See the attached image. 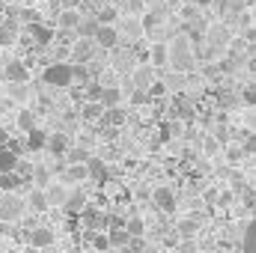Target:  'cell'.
<instances>
[{"mask_svg":"<svg viewBox=\"0 0 256 253\" xmlns=\"http://www.w3.org/2000/svg\"><path fill=\"white\" fill-rule=\"evenodd\" d=\"M90 244H92L98 253H104V250L114 248V244H110V236H104V232H92V236H90Z\"/></svg>","mask_w":256,"mask_h":253,"instance_id":"32","label":"cell"},{"mask_svg":"<svg viewBox=\"0 0 256 253\" xmlns=\"http://www.w3.org/2000/svg\"><path fill=\"white\" fill-rule=\"evenodd\" d=\"M30 182H33L36 188H45V185L51 182V173H48L45 167H33V173H30Z\"/></svg>","mask_w":256,"mask_h":253,"instance_id":"33","label":"cell"},{"mask_svg":"<svg viewBox=\"0 0 256 253\" xmlns=\"http://www.w3.org/2000/svg\"><path fill=\"white\" fill-rule=\"evenodd\" d=\"M0 196H3V190H0Z\"/></svg>","mask_w":256,"mask_h":253,"instance_id":"41","label":"cell"},{"mask_svg":"<svg viewBox=\"0 0 256 253\" xmlns=\"http://www.w3.org/2000/svg\"><path fill=\"white\" fill-rule=\"evenodd\" d=\"M3 74H6V80H12V84L30 80V68H27V63H21V60H12V63L3 68Z\"/></svg>","mask_w":256,"mask_h":253,"instance_id":"14","label":"cell"},{"mask_svg":"<svg viewBox=\"0 0 256 253\" xmlns=\"http://www.w3.org/2000/svg\"><path fill=\"white\" fill-rule=\"evenodd\" d=\"M27 149H30V152H39V149H48V134H45L42 128H36V131H30V134H27Z\"/></svg>","mask_w":256,"mask_h":253,"instance_id":"24","label":"cell"},{"mask_svg":"<svg viewBox=\"0 0 256 253\" xmlns=\"http://www.w3.org/2000/svg\"><path fill=\"white\" fill-rule=\"evenodd\" d=\"M80 218H84V226L86 230H98V226H104V214L98 212V208H86V212H80Z\"/></svg>","mask_w":256,"mask_h":253,"instance_id":"25","label":"cell"},{"mask_svg":"<svg viewBox=\"0 0 256 253\" xmlns=\"http://www.w3.org/2000/svg\"><path fill=\"white\" fill-rule=\"evenodd\" d=\"M179 232H182V236H194V232H196V220H182V224H179Z\"/></svg>","mask_w":256,"mask_h":253,"instance_id":"36","label":"cell"},{"mask_svg":"<svg viewBox=\"0 0 256 253\" xmlns=\"http://www.w3.org/2000/svg\"><path fill=\"white\" fill-rule=\"evenodd\" d=\"M80 21H84L80 9H68V6H66L63 12L57 15V30H66V33H78Z\"/></svg>","mask_w":256,"mask_h":253,"instance_id":"10","label":"cell"},{"mask_svg":"<svg viewBox=\"0 0 256 253\" xmlns=\"http://www.w3.org/2000/svg\"><path fill=\"white\" fill-rule=\"evenodd\" d=\"M149 66H155V68H164V66H170V48L167 45H152L149 48Z\"/></svg>","mask_w":256,"mask_h":253,"instance_id":"16","label":"cell"},{"mask_svg":"<svg viewBox=\"0 0 256 253\" xmlns=\"http://www.w3.org/2000/svg\"><path fill=\"white\" fill-rule=\"evenodd\" d=\"M86 170H90V179L108 182V164H104V158H90L86 161Z\"/></svg>","mask_w":256,"mask_h":253,"instance_id":"20","label":"cell"},{"mask_svg":"<svg viewBox=\"0 0 256 253\" xmlns=\"http://www.w3.org/2000/svg\"><path fill=\"white\" fill-rule=\"evenodd\" d=\"M131 86H134L137 96L152 92L155 90V66L143 63V66H137V68H131Z\"/></svg>","mask_w":256,"mask_h":253,"instance_id":"5","label":"cell"},{"mask_svg":"<svg viewBox=\"0 0 256 253\" xmlns=\"http://www.w3.org/2000/svg\"><path fill=\"white\" fill-rule=\"evenodd\" d=\"M72 149V137L63 134V131H54V134H48V155H54V158H66V152Z\"/></svg>","mask_w":256,"mask_h":253,"instance_id":"8","label":"cell"},{"mask_svg":"<svg viewBox=\"0 0 256 253\" xmlns=\"http://www.w3.org/2000/svg\"><path fill=\"white\" fill-rule=\"evenodd\" d=\"M126 108H120V104H116V108H104V116H102V126H122V122H126Z\"/></svg>","mask_w":256,"mask_h":253,"instance_id":"22","label":"cell"},{"mask_svg":"<svg viewBox=\"0 0 256 253\" xmlns=\"http://www.w3.org/2000/svg\"><path fill=\"white\" fill-rule=\"evenodd\" d=\"M86 3H92V9H96V6H104L108 0H86Z\"/></svg>","mask_w":256,"mask_h":253,"instance_id":"39","label":"cell"},{"mask_svg":"<svg viewBox=\"0 0 256 253\" xmlns=\"http://www.w3.org/2000/svg\"><path fill=\"white\" fill-rule=\"evenodd\" d=\"M24 200H27V208L33 212V214H45L48 208H51V202H48V194H45V188H33L24 194Z\"/></svg>","mask_w":256,"mask_h":253,"instance_id":"7","label":"cell"},{"mask_svg":"<svg viewBox=\"0 0 256 253\" xmlns=\"http://www.w3.org/2000/svg\"><path fill=\"white\" fill-rule=\"evenodd\" d=\"M30 33H33V39H36L39 45H51V42H54V36H57V30H54V27H48V24H42V21L30 24Z\"/></svg>","mask_w":256,"mask_h":253,"instance_id":"15","label":"cell"},{"mask_svg":"<svg viewBox=\"0 0 256 253\" xmlns=\"http://www.w3.org/2000/svg\"><path fill=\"white\" fill-rule=\"evenodd\" d=\"M244 102H248V104H256V86H248V90H244Z\"/></svg>","mask_w":256,"mask_h":253,"instance_id":"37","label":"cell"},{"mask_svg":"<svg viewBox=\"0 0 256 253\" xmlns=\"http://www.w3.org/2000/svg\"><path fill=\"white\" fill-rule=\"evenodd\" d=\"M45 194H48V202H51V208L54 206H66V196H68V185L66 182H57V179H51L48 185H45Z\"/></svg>","mask_w":256,"mask_h":253,"instance_id":"12","label":"cell"},{"mask_svg":"<svg viewBox=\"0 0 256 253\" xmlns=\"http://www.w3.org/2000/svg\"><path fill=\"white\" fill-rule=\"evenodd\" d=\"M24 212H27V200L18 196L15 190H9V194L0 196V224H6V226L9 224H21Z\"/></svg>","mask_w":256,"mask_h":253,"instance_id":"2","label":"cell"},{"mask_svg":"<svg viewBox=\"0 0 256 253\" xmlns=\"http://www.w3.org/2000/svg\"><path fill=\"white\" fill-rule=\"evenodd\" d=\"M126 230H128L131 238H143V232H146V220H143V218H128Z\"/></svg>","mask_w":256,"mask_h":253,"instance_id":"30","label":"cell"},{"mask_svg":"<svg viewBox=\"0 0 256 253\" xmlns=\"http://www.w3.org/2000/svg\"><path fill=\"white\" fill-rule=\"evenodd\" d=\"M92 39H96V45H98L102 51H116V48L122 45V36H120V27H116V24H98Z\"/></svg>","mask_w":256,"mask_h":253,"instance_id":"6","label":"cell"},{"mask_svg":"<svg viewBox=\"0 0 256 253\" xmlns=\"http://www.w3.org/2000/svg\"><path fill=\"white\" fill-rule=\"evenodd\" d=\"M152 202L161 208V212H176V194L170 188H155V194H152Z\"/></svg>","mask_w":256,"mask_h":253,"instance_id":"13","label":"cell"},{"mask_svg":"<svg viewBox=\"0 0 256 253\" xmlns=\"http://www.w3.org/2000/svg\"><path fill=\"white\" fill-rule=\"evenodd\" d=\"M98 24H116L120 21V9L116 6H110V3H104V6H96V15H92Z\"/></svg>","mask_w":256,"mask_h":253,"instance_id":"18","label":"cell"},{"mask_svg":"<svg viewBox=\"0 0 256 253\" xmlns=\"http://www.w3.org/2000/svg\"><path fill=\"white\" fill-rule=\"evenodd\" d=\"M21 182H24V176H21L18 170H3V173H0V190H3V194L18 190L21 188Z\"/></svg>","mask_w":256,"mask_h":253,"instance_id":"17","label":"cell"},{"mask_svg":"<svg viewBox=\"0 0 256 253\" xmlns=\"http://www.w3.org/2000/svg\"><path fill=\"white\" fill-rule=\"evenodd\" d=\"M120 36H122V39H137V36H143V24H137V21H126V24L120 27Z\"/></svg>","mask_w":256,"mask_h":253,"instance_id":"31","label":"cell"},{"mask_svg":"<svg viewBox=\"0 0 256 253\" xmlns=\"http://www.w3.org/2000/svg\"><path fill=\"white\" fill-rule=\"evenodd\" d=\"M90 158H92V152L84 149V146H74V143H72V149L66 152V161H68V164H86Z\"/></svg>","mask_w":256,"mask_h":253,"instance_id":"27","label":"cell"},{"mask_svg":"<svg viewBox=\"0 0 256 253\" xmlns=\"http://www.w3.org/2000/svg\"><path fill=\"white\" fill-rule=\"evenodd\" d=\"M244 253H256V220L248 226V236H244Z\"/></svg>","mask_w":256,"mask_h":253,"instance_id":"34","label":"cell"},{"mask_svg":"<svg viewBox=\"0 0 256 253\" xmlns=\"http://www.w3.org/2000/svg\"><path fill=\"white\" fill-rule=\"evenodd\" d=\"M0 146H9V131L6 128H0Z\"/></svg>","mask_w":256,"mask_h":253,"instance_id":"38","label":"cell"},{"mask_svg":"<svg viewBox=\"0 0 256 253\" xmlns=\"http://www.w3.org/2000/svg\"><path fill=\"white\" fill-rule=\"evenodd\" d=\"M42 80L48 84V86H72L74 84V66L72 63H51L45 66V72H42Z\"/></svg>","mask_w":256,"mask_h":253,"instance_id":"4","label":"cell"},{"mask_svg":"<svg viewBox=\"0 0 256 253\" xmlns=\"http://www.w3.org/2000/svg\"><path fill=\"white\" fill-rule=\"evenodd\" d=\"M98 102H102L104 108H116V104L122 102V90H120V86H104V90H102V98H98Z\"/></svg>","mask_w":256,"mask_h":253,"instance_id":"26","label":"cell"},{"mask_svg":"<svg viewBox=\"0 0 256 253\" xmlns=\"http://www.w3.org/2000/svg\"><path fill=\"white\" fill-rule=\"evenodd\" d=\"M6 92L12 96V102H27L30 98V86H27V80H18V84H6Z\"/></svg>","mask_w":256,"mask_h":253,"instance_id":"23","label":"cell"},{"mask_svg":"<svg viewBox=\"0 0 256 253\" xmlns=\"http://www.w3.org/2000/svg\"><path fill=\"white\" fill-rule=\"evenodd\" d=\"M98 45H96V39L92 36H78L74 42H72V48H68V60L72 66H92V60L98 57Z\"/></svg>","mask_w":256,"mask_h":253,"instance_id":"3","label":"cell"},{"mask_svg":"<svg viewBox=\"0 0 256 253\" xmlns=\"http://www.w3.org/2000/svg\"><path fill=\"white\" fill-rule=\"evenodd\" d=\"M36 122H39V116H36V110H30V108H21L18 110V126H21V131L24 134H30V131H36Z\"/></svg>","mask_w":256,"mask_h":253,"instance_id":"21","label":"cell"},{"mask_svg":"<svg viewBox=\"0 0 256 253\" xmlns=\"http://www.w3.org/2000/svg\"><path fill=\"white\" fill-rule=\"evenodd\" d=\"M208 3H214V0H196V6H208Z\"/></svg>","mask_w":256,"mask_h":253,"instance_id":"40","label":"cell"},{"mask_svg":"<svg viewBox=\"0 0 256 253\" xmlns=\"http://www.w3.org/2000/svg\"><path fill=\"white\" fill-rule=\"evenodd\" d=\"M167 48H170V68H176L179 74L188 72V68H194L196 54H194V42L188 39V36H176V39H170Z\"/></svg>","mask_w":256,"mask_h":253,"instance_id":"1","label":"cell"},{"mask_svg":"<svg viewBox=\"0 0 256 253\" xmlns=\"http://www.w3.org/2000/svg\"><path fill=\"white\" fill-rule=\"evenodd\" d=\"M27 242H30L33 248L45 250V248H51V244L57 242V236H54V230H51V226H36V230L27 236Z\"/></svg>","mask_w":256,"mask_h":253,"instance_id":"11","label":"cell"},{"mask_svg":"<svg viewBox=\"0 0 256 253\" xmlns=\"http://www.w3.org/2000/svg\"><path fill=\"white\" fill-rule=\"evenodd\" d=\"M74 84H92L90 66H74Z\"/></svg>","mask_w":256,"mask_h":253,"instance_id":"35","label":"cell"},{"mask_svg":"<svg viewBox=\"0 0 256 253\" xmlns=\"http://www.w3.org/2000/svg\"><path fill=\"white\" fill-rule=\"evenodd\" d=\"M18 33H21V27H18L15 21H6V24H0V45H3V48L15 45V42H18Z\"/></svg>","mask_w":256,"mask_h":253,"instance_id":"19","label":"cell"},{"mask_svg":"<svg viewBox=\"0 0 256 253\" xmlns=\"http://www.w3.org/2000/svg\"><path fill=\"white\" fill-rule=\"evenodd\" d=\"M68 214H80L90 208V196L84 194L80 188H68V196H66V206H63Z\"/></svg>","mask_w":256,"mask_h":253,"instance_id":"9","label":"cell"},{"mask_svg":"<svg viewBox=\"0 0 256 253\" xmlns=\"http://www.w3.org/2000/svg\"><path fill=\"white\" fill-rule=\"evenodd\" d=\"M108 236H110V244H114V250H122V248H126L128 242H131V236H128V230H126V226H120V230L114 226V230H110Z\"/></svg>","mask_w":256,"mask_h":253,"instance_id":"29","label":"cell"},{"mask_svg":"<svg viewBox=\"0 0 256 253\" xmlns=\"http://www.w3.org/2000/svg\"><path fill=\"white\" fill-rule=\"evenodd\" d=\"M84 179H90L86 164H68V170H66V185H68V182H84Z\"/></svg>","mask_w":256,"mask_h":253,"instance_id":"28","label":"cell"}]
</instances>
